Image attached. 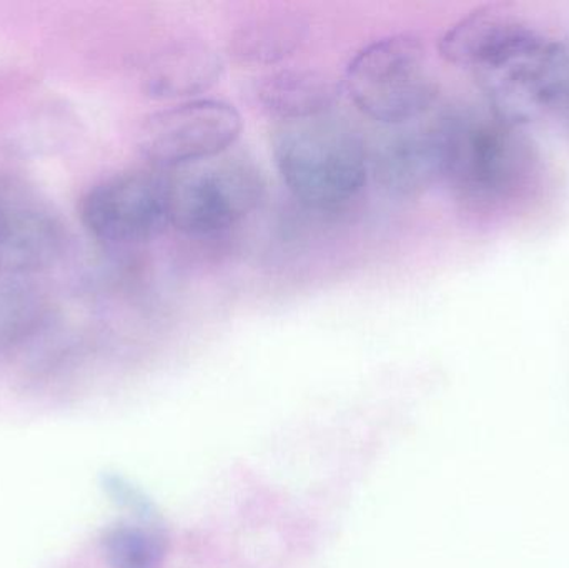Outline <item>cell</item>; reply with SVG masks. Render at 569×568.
<instances>
[{"label":"cell","mask_w":569,"mask_h":568,"mask_svg":"<svg viewBox=\"0 0 569 568\" xmlns=\"http://www.w3.org/2000/svg\"><path fill=\"white\" fill-rule=\"evenodd\" d=\"M448 62L470 70L490 112L511 126L569 119V43L498 7L475 10L440 40Z\"/></svg>","instance_id":"cell-1"},{"label":"cell","mask_w":569,"mask_h":568,"mask_svg":"<svg viewBox=\"0 0 569 568\" xmlns=\"http://www.w3.org/2000/svg\"><path fill=\"white\" fill-rule=\"evenodd\" d=\"M538 159L520 127L493 112H450L445 179L467 206L497 212L527 193Z\"/></svg>","instance_id":"cell-2"},{"label":"cell","mask_w":569,"mask_h":568,"mask_svg":"<svg viewBox=\"0 0 569 568\" xmlns=\"http://www.w3.org/2000/svg\"><path fill=\"white\" fill-rule=\"evenodd\" d=\"M272 150L290 192L315 209L345 206L367 182L363 142L351 127L327 113L280 122L273 132Z\"/></svg>","instance_id":"cell-3"},{"label":"cell","mask_w":569,"mask_h":568,"mask_svg":"<svg viewBox=\"0 0 569 568\" xmlns=\"http://www.w3.org/2000/svg\"><path fill=\"white\" fill-rule=\"evenodd\" d=\"M345 89L360 112L387 126L418 119L437 102L427 49L407 33L385 37L361 49L348 63Z\"/></svg>","instance_id":"cell-4"},{"label":"cell","mask_w":569,"mask_h":568,"mask_svg":"<svg viewBox=\"0 0 569 568\" xmlns=\"http://www.w3.org/2000/svg\"><path fill=\"white\" fill-rule=\"evenodd\" d=\"M170 176V223L187 236H212L242 222L266 192L252 160L233 153L173 169Z\"/></svg>","instance_id":"cell-5"},{"label":"cell","mask_w":569,"mask_h":568,"mask_svg":"<svg viewBox=\"0 0 569 568\" xmlns=\"http://www.w3.org/2000/svg\"><path fill=\"white\" fill-rule=\"evenodd\" d=\"M83 226L112 246L146 242L170 223V176L167 170H127L97 183L80 203Z\"/></svg>","instance_id":"cell-6"},{"label":"cell","mask_w":569,"mask_h":568,"mask_svg":"<svg viewBox=\"0 0 569 568\" xmlns=\"http://www.w3.org/2000/svg\"><path fill=\"white\" fill-rule=\"evenodd\" d=\"M242 132V117L229 103L196 100L153 113L139 132L150 167L179 169L227 152Z\"/></svg>","instance_id":"cell-7"},{"label":"cell","mask_w":569,"mask_h":568,"mask_svg":"<svg viewBox=\"0 0 569 568\" xmlns=\"http://www.w3.org/2000/svg\"><path fill=\"white\" fill-rule=\"evenodd\" d=\"M62 219L49 199L20 179H0V270L36 273L60 259Z\"/></svg>","instance_id":"cell-8"},{"label":"cell","mask_w":569,"mask_h":568,"mask_svg":"<svg viewBox=\"0 0 569 568\" xmlns=\"http://www.w3.org/2000/svg\"><path fill=\"white\" fill-rule=\"evenodd\" d=\"M450 112H430L400 123L373 160L378 182L400 197L420 196L445 179Z\"/></svg>","instance_id":"cell-9"},{"label":"cell","mask_w":569,"mask_h":568,"mask_svg":"<svg viewBox=\"0 0 569 568\" xmlns=\"http://www.w3.org/2000/svg\"><path fill=\"white\" fill-rule=\"evenodd\" d=\"M223 63L212 47L179 42L157 53L147 66L143 87L156 99H182L209 90L222 73Z\"/></svg>","instance_id":"cell-10"},{"label":"cell","mask_w":569,"mask_h":568,"mask_svg":"<svg viewBox=\"0 0 569 568\" xmlns=\"http://www.w3.org/2000/svg\"><path fill=\"white\" fill-rule=\"evenodd\" d=\"M337 99V87L315 70H282L270 73L259 86V100L280 122L323 116Z\"/></svg>","instance_id":"cell-11"},{"label":"cell","mask_w":569,"mask_h":568,"mask_svg":"<svg viewBox=\"0 0 569 568\" xmlns=\"http://www.w3.org/2000/svg\"><path fill=\"white\" fill-rule=\"evenodd\" d=\"M307 26L297 16L273 13L240 27L230 40V52L246 63H276L303 42Z\"/></svg>","instance_id":"cell-12"},{"label":"cell","mask_w":569,"mask_h":568,"mask_svg":"<svg viewBox=\"0 0 569 568\" xmlns=\"http://www.w3.org/2000/svg\"><path fill=\"white\" fill-rule=\"evenodd\" d=\"M102 549L112 568H162L167 539L156 527L120 522L107 530Z\"/></svg>","instance_id":"cell-13"}]
</instances>
